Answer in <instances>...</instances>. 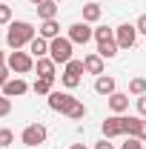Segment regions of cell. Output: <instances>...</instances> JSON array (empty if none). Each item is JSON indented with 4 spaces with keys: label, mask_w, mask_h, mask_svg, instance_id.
Wrapping results in <instances>:
<instances>
[{
    "label": "cell",
    "mask_w": 146,
    "mask_h": 149,
    "mask_svg": "<svg viewBox=\"0 0 146 149\" xmlns=\"http://www.w3.org/2000/svg\"><path fill=\"white\" fill-rule=\"evenodd\" d=\"M66 118H72V120H80V118H86V106H83L80 100H74V106L66 112Z\"/></svg>",
    "instance_id": "22"
},
{
    "label": "cell",
    "mask_w": 146,
    "mask_h": 149,
    "mask_svg": "<svg viewBox=\"0 0 146 149\" xmlns=\"http://www.w3.org/2000/svg\"><path fill=\"white\" fill-rule=\"evenodd\" d=\"M15 143V132L12 129H0V146L6 149V146H12Z\"/></svg>",
    "instance_id": "25"
},
{
    "label": "cell",
    "mask_w": 146,
    "mask_h": 149,
    "mask_svg": "<svg viewBox=\"0 0 146 149\" xmlns=\"http://www.w3.org/2000/svg\"><path fill=\"white\" fill-rule=\"evenodd\" d=\"M72 149H89L86 143H72Z\"/></svg>",
    "instance_id": "34"
},
{
    "label": "cell",
    "mask_w": 146,
    "mask_h": 149,
    "mask_svg": "<svg viewBox=\"0 0 146 149\" xmlns=\"http://www.w3.org/2000/svg\"><path fill=\"white\" fill-rule=\"evenodd\" d=\"M12 112V97H6V95H0V118H6Z\"/></svg>",
    "instance_id": "27"
},
{
    "label": "cell",
    "mask_w": 146,
    "mask_h": 149,
    "mask_svg": "<svg viewBox=\"0 0 146 149\" xmlns=\"http://www.w3.org/2000/svg\"><path fill=\"white\" fill-rule=\"evenodd\" d=\"M37 35L46 37V40L60 37V26H57V20H43V23H40V29H37Z\"/></svg>",
    "instance_id": "16"
},
{
    "label": "cell",
    "mask_w": 146,
    "mask_h": 149,
    "mask_svg": "<svg viewBox=\"0 0 146 149\" xmlns=\"http://www.w3.org/2000/svg\"><path fill=\"white\" fill-rule=\"evenodd\" d=\"M9 72H12L9 66H0V89H3V86L9 83Z\"/></svg>",
    "instance_id": "29"
},
{
    "label": "cell",
    "mask_w": 146,
    "mask_h": 149,
    "mask_svg": "<svg viewBox=\"0 0 146 149\" xmlns=\"http://www.w3.org/2000/svg\"><path fill=\"white\" fill-rule=\"evenodd\" d=\"M117 135H123V115H112L103 120V138H117Z\"/></svg>",
    "instance_id": "9"
},
{
    "label": "cell",
    "mask_w": 146,
    "mask_h": 149,
    "mask_svg": "<svg viewBox=\"0 0 146 149\" xmlns=\"http://www.w3.org/2000/svg\"><path fill=\"white\" fill-rule=\"evenodd\" d=\"M66 72H69V74H83V72H86V69H83V60H74V57H72V60L66 63Z\"/></svg>",
    "instance_id": "24"
},
{
    "label": "cell",
    "mask_w": 146,
    "mask_h": 149,
    "mask_svg": "<svg viewBox=\"0 0 146 149\" xmlns=\"http://www.w3.org/2000/svg\"><path fill=\"white\" fill-rule=\"evenodd\" d=\"M72 40L69 37H55V40H49V57L55 60V63H69L72 60Z\"/></svg>",
    "instance_id": "3"
},
{
    "label": "cell",
    "mask_w": 146,
    "mask_h": 149,
    "mask_svg": "<svg viewBox=\"0 0 146 149\" xmlns=\"http://www.w3.org/2000/svg\"><path fill=\"white\" fill-rule=\"evenodd\" d=\"M109 109L115 112V115L126 112V109H129V95H123V92H112V95H109Z\"/></svg>",
    "instance_id": "13"
},
{
    "label": "cell",
    "mask_w": 146,
    "mask_h": 149,
    "mask_svg": "<svg viewBox=\"0 0 146 149\" xmlns=\"http://www.w3.org/2000/svg\"><path fill=\"white\" fill-rule=\"evenodd\" d=\"M135 26H138V32H143V35H146V15H140V17H138V23H135Z\"/></svg>",
    "instance_id": "31"
},
{
    "label": "cell",
    "mask_w": 146,
    "mask_h": 149,
    "mask_svg": "<svg viewBox=\"0 0 146 149\" xmlns=\"http://www.w3.org/2000/svg\"><path fill=\"white\" fill-rule=\"evenodd\" d=\"M32 89H35V95H52V80L49 77H37Z\"/></svg>",
    "instance_id": "20"
},
{
    "label": "cell",
    "mask_w": 146,
    "mask_h": 149,
    "mask_svg": "<svg viewBox=\"0 0 146 149\" xmlns=\"http://www.w3.org/2000/svg\"><path fill=\"white\" fill-rule=\"evenodd\" d=\"M35 37H37L35 35V26H32L29 20H15V23H9L6 43H9L12 49H23V46H29Z\"/></svg>",
    "instance_id": "1"
},
{
    "label": "cell",
    "mask_w": 146,
    "mask_h": 149,
    "mask_svg": "<svg viewBox=\"0 0 146 149\" xmlns=\"http://www.w3.org/2000/svg\"><path fill=\"white\" fill-rule=\"evenodd\" d=\"M100 15H103V9H100L97 3H86V6H83V23H97Z\"/></svg>",
    "instance_id": "19"
},
{
    "label": "cell",
    "mask_w": 146,
    "mask_h": 149,
    "mask_svg": "<svg viewBox=\"0 0 146 149\" xmlns=\"http://www.w3.org/2000/svg\"><path fill=\"white\" fill-rule=\"evenodd\" d=\"M143 149H146V143H143Z\"/></svg>",
    "instance_id": "38"
},
{
    "label": "cell",
    "mask_w": 146,
    "mask_h": 149,
    "mask_svg": "<svg viewBox=\"0 0 146 149\" xmlns=\"http://www.w3.org/2000/svg\"><path fill=\"white\" fill-rule=\"evenodd\" d=\"M74 100H77V97H72L69 92H52V95H49V109L66 115V112L74 106Z\"/></svg>",
    "instance_id": "7"
},
{
    "label": "cell",
    "mask_w": 146,
    "mask_h": 149,
    "mask_svg": "<svg viewBox=\"0 0 146 149\" xmlns=\"http://www.w3.org/2000/svg\"><path fill=\"white\" fill-rule=\"evenodd\" d=\"M138 112H140V118H146V95L138 97Z\"/></svg>",
    "instance_id": "30"
},
{
    "label": "cell",
    "mask_w": 146,
    "mask_h": 149,
    "mask_svg": "<svg viewBox=\"0 0 146 149\" xmlns=\"http://www.w3.org/2000/svg\"><path fill=\"white\" fill-rule=\"evenodd\" d=\"M120 149H143V141H140V138H126V143Z\"/></svg>",
    "instance_id": "28"
},
{
    "label": "cell",
    "mask_w": 146,
    "mask_h": 149,
    "mask_svg": "<svg viewBox=\"0 0 146 149\" xmlns=\"http://www.w3.org/2000/svg\"><path fill=\"white\" fill-rule=\"evenodd\" d=\"M60 80H63V86H66V89H74V86L80 83V74H69V72H63V74H60Z\"/></svg>",
    "instance_id": "23"
},
{
    "label": "cell",
    "mask_w": 146,
    "mask_h": 149,
    "mask_svg": "<svg viewBox=\"0 0 146 149\" xmlns=\"http://www.w3.org/2000/svg\"><path fill=\"white\" fill-rule=\"evenodd\" d=\"M95 92L109 97V95L115 92V77H109V74H97V80H95Z\"/></svg>",
    "instance_id": "15"
},
{
    "label": "cell",
    "mask_w": 146,
    "mask_h": 149,
    "mask_svg": "<svg viewBox=\"0 0 146 149\" xmlns=\"http://www.w3.org/2000/svg\"><path fill=\"white\" fill-rule=\"evenodd\" d=\"M37 9V17L40 20H55V15H57V3L55 0H43L40 6H35Z\"/></svg>",
    "instance_id": "17"
},
{
    "label": "cell",
    "mask_w": 146,
    "mask_h": 149,
    "mask_svg": "<svg viewBox=\"0 0 146 149\" xmlns=\"http://www.w3.org/2000/svg\"><path fill=\"white\" fill-rule=\"evenodd\" d=\"M138 138H140V141H143V143H146V120H143V123H140V135H138Z\"/></svg>",
    "instance_id": "33"
},
{
    "label": "cell",
    "mask_w": 146,
    "mask_h": 149,
    "mask_svg": "<svg viewBox=\"0 0 146 149\" xmlns=\"http://www.w3.org/2000/svg\"><path fill=\"white\" fill-rule=\"evenodd\" d=\"M6 60H9V57H6L3 52H0V66H6Z\"/></svg>",
    "instance_id": "35"
},
{
    "label": "cell",
    "mask_w": 146,
    "mask_h": 149,
    "mask_svg": "<svg viewBox=\"0 0 146 149\" xmlns=\"http://www.w3.org/2000/svg\"><path fill=\"white\" fill-rule=\"evenodd\" d=\"M29 3H35V6H40V3H43V0H29Z\"/></svg>",
    "instance_id": "36"
},
{
    "label": "cell",
    "mask_w": 146,
    "mask_h": 149,
    "mask_svg": "<svg viewBox=\"0 0 146 149\" xmlns=\"http://www.w3.org/2000/svg\"><path fill=\"white\" fill-rule=\"evenodd\" d=\"M115 40H117L120 49H132L135 40H138V26H135V23H120V26L115 29Z\"/></svg>",
    "instance_id": "6"
},
{
    "label": "cell",
    "mask_w": 146,
    "mask_h": 149,
    "mask_svg": "<svg viewBox=\"0 0 146 149\" xmlns=\"http://www.w3.org/2000/svg\"><path fill=\"white\" fill-rule=\"evenodd\" d=\"M6 66H9L12 72H17V74H26V72H32V69H35V57L29 55V52L15 49V52L9 55V60H6Z\"/></svg>",
    "instance_id": "4"
},
{
    "label": "cell",
    "mask_w": 146,
    "mask_h": 149,
    "mask_svg": "<svg viewBox=\"0 0 146 149\" xmlns=\"http://www.w3.org/2000/svg\"><path fill=\"white\" fill-rule=\"evenodd\" d=\"M69 40H72V43H83V46H86V43H89L92 37H95V29H92L89 23H72V26H69Z\"/></svg>",
    "instance_id": "8"
},
{
    "label": "cell",
    "mask_w": 146,
    "mask_h": 149,
    "mask_svg": "<svg viewBox=\"0 0 146 149\" xmlns=\"http://www.w3.org/2000/svg\"><path fill=\"white\" fill-rule=\"evenodd\" d=\"M129 92L138 95V97L146 95V77H132V80H129Z\"/></svg>",
    "instance_id": "21"
},
{
    "label": "cell",
    "mask_w": 146,
    "mask_h": 149,
    "mask_svg": "<svg viewBox=\"0 0 146 149\" xmlns=\"http://www.w3.org/2000/svg\"><path fill=\"white\" fill-rule=\"evenodd\" d=\"M95 149H115V146H112V143H109V138H103L100 143H95Z\"/></svg>",
    "instance_id": "32"
},
{
    "label": "cell",
    "mask_w": 146,
    "mask_h": 149,
    "mask_svg": "<svg viewBox=\"0 0 146 149\" xmlns=\"http://www.w3.org/2000/svg\"><path fill=\"white\" fill-rule=\"evenodd\" d=\"M29 92V83L23 80V77H15V80H9L6 86H3V95L6 97H20V95Z\"/></svg>",
    "instance_id": "10"
},
{
    "label": "cell",
    "mask_w": 146,
    "mask_h": 149,
    "mask_svg": "<svg viewBox=\"0 0 146 149\" xmlns=\"http://www.w3.org/2000/svg\"><path fill=\"white\" fill-rule=\"evenodd\" d=\"M6 23H12V6L0 3V26H6Z\"/></svg>",
    "instance_id": "26"
},
{
    "label": "cell",
    "mask_w": 146,
    "mask_h": 149,
    "mask_svg": "<svg viewBox=\"0 0 146 149\" xmlns=\"http://www.w3.org/2000/svg\"><path fill=\"white\" fill-rule=\"evenodd\" d=\"M46 126L43 123H29L23 135H20V141H23V146H40V143H46Z\"/></svg>",
    "instance_id": "5"
},
{
    "label": "cell",
    "mask_w": 146,
    "mask_h": 149,
    "mask_svg": "<svg viewBox=\"0 0 146 149\" xmlns=\"http://www.w3.org/2000/svg\"><path fill=\"white\" fill-rule=\"evenodd\" d=\"M55 60H52V57H37L35 60V69H37V74H40V77H49V80H55Z\"/></svg>",
    "instance_id": "11"
},
{
    "label": "cell",
    "mask_w": 146,
    "mask_h": 149,
    "mask_svg": "<svg viewBox=\"0 0 146 149\" xmlns=\"http://www.w3.org/2000/svg\"><path fill=\"white\" fill-rule=\"evenodd\" d=\"M140 123H143V118H123V135L138 138L140 135Z\"/></svg>",
    "instance_id": "18"
},
{
    "label": "cell",
    "mask_w": 146,
    "mask_h": 149,
    "mask_svg": "<svg viewBox=\"0 0 146 149\" xmlns=\"http://www.w3.org/2000/svg\"><path fill=\"white\" fill-rule=\"evenodd\" d=\"M83 69L89 74H103V57L97 55V52L95 55H86L83 57Z\"/></svg>",
    "instance_id": "14"
},
{
    "label": "cell",
    "mask_w": 146,
    "mask_h": 149,
    "mask_svg": "<svg viewBox=\"0 0 146 149\" xmlns=\"http://www.w3.org/2000/svg\"><path fill=\"white\" fill-rule=\"evenodd\" d=\"M29 55L35 57H49V40H46V37H40L37 35L35 40H32V43H29Z\"/></svg>",
    "instance_id": "12"
},
{
    "label": "cell",
    "mask_w": 146,
    "mask_h": 149,
    "mask_svg": "<svg viewBox=\"0 0 146 149\" xmlns=\"http://www.w3.org/2000/svg\"><path fill=\"white\" fill-rule=\"evenodd\" d=\"M95 40H97V55L103 57V60H112V57L117 55V40H115V29H106V26H100V29H95Z\"/></svg>",
    "instance_id": "2"
},
{
    "label": "cell",
    "mask_w": 146,
    "mask_h": 149,
    "mask_svg": "<svg viewBox=\"0 0 146 149\" xmlns=\"http://www.w3.org/2000/svg\"><path fill=\"white\" fill-rule=\"evenodd\" d=\"M55 3H60V0H55Z\"/></svg>",
    "instance_id": "37"
}]
</instances>
